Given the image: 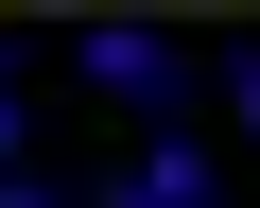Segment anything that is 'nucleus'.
I'll return each instance as SVG.
<instances>
[{
  "mask_svg": "<svg viewBox=\"0 0 260 208\" xmlns=\"http://www.w3.org/2000/svg\"><path fill=\"white\" fill-rule=\"evenodd\" d=\"M87 87H121V104H174L191 70H174V35H156V18H87Z\"/></svg>",
  "mask_w": 260,
  "mask_h": 208,
  "instance_id": "f257e3e1",
  "label": "nucleus"
},
{
  "mask_svg": "<svg viewBox=\"0 0 260 208\" xmlns=\"http://www.w3.org/2000/svg\"><path fill=\"white\" fill-rule=\"evenodd\" d=\"M104 208H208V139H174V122H156L139 156L104 174Z\"/></svg>",
  "mask_w": 260,
  "mask_h": 208,
  "instance_id": "f03ea898",
  "label": "nucleus"
},
{
  "mask_svg": "<svg viewBox=\"0 0 260 208\" xmlns=\"http://www.w3.org/2000/svg\"><path fill=\"white\" fill-rule=\"evenodd\" d=\"M0 208H52V174H0Z\"/></svg>",
  "mask_w": 260,
  "mask_h": 208,
  "instance_id": "7ed1b4c3",
  "label": "nucleus"
},
{
  "mask_svg": "<svg viewBox=\"0 0 260 208\" xmlns=\"http://www.w3.org/2000/svg\"><path fill=\"white\" fill-rule=\"evenodd\" d=\"M0 174H18V87H0Z\"/></svg>",
  "mask_w": 260,
  "mask_h": 208,
  "instance_id": "20e7f679",
  "label": "nucleus"
},
{
  "mask_svg": "<svg viewBox=\"0 0 260 208\" xmlns=\"http://www.w3.org/2000/svg\"><path fill=\"white\" fill-rule=\"evenodd\" d=\"M225 104H243V139H260V70H243V87H225Z\"/></svg>",
  "mask_w": 260,
  "mask_h": 208,
  "instance_id": "39448f33",
  "label": "nucleus"
}]
</instances>
